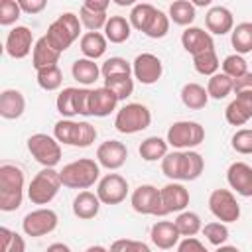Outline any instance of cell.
I'll list each match as a JSON object with an SVG mask.
<instances>
[{
    "label": "cell",
    "mask_w": 252,
    "mask_h": 252,
    "mask_svg": "<svg viewBox=\"0 0 252 252\" xmlns=\"http://www.w3.org/2000/svg\"><path fill=\"white\" fill-rule=\"evenodd\" d=\"M167 140L159 138V136H148L140 148H138V154L144 161H158V159H163L167 156Z\"/></svg>",
    "instance_id": "30"
},
{
    "label": "cell",
    "mask_w": 252,
    "mask_h": 252,
    "mask_svg": "<svg viewBox=\"0 0 252 252\" xmlns=\"http://www.w3.org/2000/svg\"><path fill=\"white\" fill-rule=\"evenodd\" d=\"M128 242H130V238H118V240H114V242L110 244L108 252H126Z\"/></svg>",
    "instance_id": "57"
},
{
    "label": "cell",
    "mask_w": 252,
    "mask_h": 252,
    "mask_svg": "<svg viewBox=\"0 0 252 252\" xmlns=\"http://www.w3.org/2000/svg\"><path fill=\"white\" fill-rule=\"evenodd\" d=\"M26 110V98L18 89H4L0 93V116L6 120H16Z\"/></svg>",
    "instance_id": "22"
},
{
    "label": "cell",
    "mask_w": 252,
    "mask_h": 252,
    "mask_svg": "<svg viewBox=\"0 0 252 252\" xmlns=\"http://www.w3.org/2000/svg\"><path fill=\"white\" fill-rule=\"evenodd\" d=\"M224 118L230 126H244L252 118V93L236 94L228 102L224 110Z\"/></svg>",
    "instance_id": "19"
},
{
    "label": "cell",
    "mask_w": 252,
    "mask_h": 252,
    "mask_svg": "<svg viewBox=\"0 0 252 252\" xmlns=\"http://www.w3.org/2000/svg\"><path fill=\"white\" fill-rule=\"evenodd\" d=\"M75 134H77V120L73 118H63L53 126V138L63 146H73Z\"/></svg>",
    "instance_id": "41"
},
{
    "label": "cell",
    "mask_w": 252,
    "mask_h": 252,
    "mask_svg": "<svg viewBox=\"0 0 252 252\" xmlns=\"http://www.w3.org/2000/svg\"><path fill=\"white\" fill-rule=\"evenodd\" d=\"M26 146L32 158L43 167H55L61 161V144L49 134H43V132L32 134Z\"/></svg>",
    "instance_id": "7"
},
{
    "label": "cell",
    "mask_w": 252,
    "mask_h": 252,
    "mask_svg": "<svg viewBox=\"0 0 252 252\" xmlns=\"http://www.w3.org/2000/svg\"><path fill=\"white\" fill-rule=\"evenodd\" d=\"M116 104H118L116 94L108 91L104 85L98 89H91V116L104 118L116 110Z\"/></svg>",
    "instance_id": "21"
},
{
    "label": "cell",
    "mask_w": 252,
    "mask_h": 252,
    "mask_svg": "<svg viewBox=\"0 0 252 252\" xmlns=\"http://www.w3.org/2000/svg\"><path fill=\"white\" fill-rule=\"evenodd\" d=\"M104 87L116 94L118 100H126L134 93V79L132 75H118L104 79Z\"/></svg>",
    "instance_id": "38"
},
{
    "label": "cell",
    "mask_w": 252,
    "mask_h": 252,
    "mask_svg": "<svg viewBox=\"0 0 252 252\" xmlns=\"http://www.w3.org/2000/svg\"><path fill=\"white\" fill-rule=\"evenodd\" d=\"M165 140L175 150H193L205 142V128L195 120H177L167 128Z\"/></svg>",
    "instance_id": "6"
},
{
    "label": "cell",
    "mask_w": 252,
    "mask_h": 252,
    "mask_svg": "<svg viewBox=\"0 0 252 252\" xmlns=\"http://www.w3.org/2000/svg\"><path fill=\"white\" fill-rule=\"evenodd\" d=\"M193 67L199 75H205V77H213L219 73V67H220V61H219V55L215 49L211 51H205V53H199L193 57Z\"/></svg>",
    "instance_id": "37"
},
{
    "label": "cell",
    "mask_w": 252,
    "mask_h": 252,
    "mask_svg": "<svg viewBox=\"0 0 252 252\" xmlns=\"http://www.w3.org/2000/svg\"><path fill=\"white\" fill-rule=\"evenodd\" d=\"M230 43L238 55L252 53V22H240L230 32Z\"/></svg>",
    "instance_id": "31"
},
{
    "label": "cell",
    "mask_w": 252,
    "mask_h": 252,
    "mask_svg": "<svg viewBox=\"0 0 252 252\" xmlns=\"http://www.w3.org/2000/svg\"><path fill=\"white\" fill-rule=\"evenodd\" d=\"M61 187L63 183L59 171H55V167H43L32 177L28 185V199L33 205H47L57 197Z\"/></svg>",
    "instance_id": "4"
},
{
    "label": "cell",
    "mask_w": 252,
    "mask_h": 252,
    "mask_svg": "<svg viewBox=\"0 0 252 252\" xmlns=\"http://www.w3.org/2000/svg\"><path fill=\"white\" fill-rule=\"evenodd\" d=\"M81 26H83V24H81V20H79L77 14H73V12H63V14H59V16L49 24L47 33H45V39L49 41V45H51L55 51L63 53L65 49L71 47V43H73L75 39H79V35H81Z\"/></svg>",
    "instance_id": "3"
},
{
    "label": "cell",
    "mask_w": 252,
    "mask_h": 252,
    "mask_svg": "<svg viewBox=\"0 0 252 252\" xmlns=\"http://www.w3.org/2000/svg\"><path fill=\"white\" fill-rule=\"evenodd\" d=\"M215 252H240L236 246H230V244H222V246H217Z\"/></svg>",
    "instance_id": "59"
},
{
    "label": "cell",
    "mask_w": 252,
    "mask_h": 252,
    "mask_svg": "<svg viewBox=\"0 0 252 252\" xmlns=\"http://www.w3.org/2000/svg\"><path fill=\"white\" fill-rule=\"evenodd\" d=\"M59 224V217L53 209H47V207H39L35 211H30L24 220H22V230L26 236H32V238H39V236H45L49 232H53Z\"/></svg>",
    "instance_id": "10"
},
{
    "label": "cell",
    "mask_w": 252,
    "mask_h": 252,
    "mask_svg": "<svg viewBox=\"0 0 252 252\" xmlns=\"http://www.w3.org/2000/svg\"><path fill=\"white\" fill-rule=\"evenodd\" d=\"M173 222H175V226H177V230H179V234H181L183 238L195 236L197 232L203 230L201 217H199L197 213H193V211H183V213H179Z\"/></svg>",
    "instance_id": "36"
},
{
    "label": "cell",
    "mask_w": 252,
    "mask_h": 252,
    "mask_svg": "<svg viewBox=\"0 0 252 252\" xmlns=\"http://www.w3.org/2000/svg\"><path fill=\"white\" fill-rule=\"evenodd\" d=\"M179 96H181V102H183L189 110H201V108H205L207 102H209V93H207V89H205L203 85H199V83H185V85L181 87Z\"/></svg>",
    "instance_id": "27"
},
{
    "label": "cell",
    "mask_w": 252,
    "mask_h": 252,
    "mask_svg": "<svg viewBox=\"0 0 252 252\" xmlns=\"http://www.w3.org/2000/svg\"><path fill=\"white\" fill-rule=\"evenodd\" d=\"M205 26L209 33L215 35H226L234 30V18L232 12L224 6H211L205 14Z\"/></svg>",
    "instance_id": "18"
},
{
    "label": "cell",
    "mask_w": 252,
    "mask_h": 252,
    "mask_svg": "<svg viewBox=\"0 0 252 252\" xmlns=\"http://www.w3.org/2000/svg\"><path fill=\"white\" fill-rule=\"evenodd\" d=\"M45 252H71V248L67 244H63V242H53V244L47 246Z\"/></svg>",
    "instance_id": "58"
},
{
    "label": "cell",
    "mask_w": 252,
    "mask_h": 252,
    "mask_svg": "<svg viewBox=\"0 0 252 252\" xmlns=\"http://www.w3.org/2000/svg\"><path fill=\"white\" fill-rule=\"evenodd\" d=\"M22 8L18 0H2L0 2V26H12L22 16Z\"/></svg>",
    "instance_id": "49"
},
{
    "label": "cell",
    "mask_w": 252,
    "mask_h": 252,
    "mask_svg": "<svg viewBox=\"0 0 252 252\" xmlns=\"http://www.w3.org/2000/svg\"><path fill=\"white\" fill-rule=\"evenodd\" d=\"M85 252H108V248H104V246H100V244H94V246H89Z\"/></svg>",
    "instance_id": "60"
},
{
    "label": "cell",
    "mask_w": 252,
    "mask_h": 252,
    "mask_svg": "<svg viewBox=\"0 0 252 252\" xmlns=\"http://www.w3.org/2000/svg\"><path fill=\"white\" fill-rule=\"evenodd\" d=\"M18 4L24 14H39L47 6L45 0H18Z\"/></svg>",
    "instance_id": "53"
},
{
    "label": "cell",
    "mask_w": 252,
    "mask_h": 252,
    "mask_svg": "<svg viewBox=\"0 0 252 252\" xmlns=\"http://www.w3.org/2000/svg\"><path fill=\"white\" fill-rule=\"evenodd\" d=\"M35 73H37L35 81H37V85L43 91H49L51 93V91H57L63 85V73H61L59 65L47 67V69H41V71H35Z\"/></svg>",
    "instance_id": "39"
},
{
    "label": "cell",
    "mask_w": 252,
    "mask_h": 252,
    "mask_svg": "<svg viewBox=\"0 0 252 252\" xmlns=\"http://www.w3.org/2000/svg\"><path fill=\"white\" fill-rule=\"evenodd\" d=\"M230 146L238 154H244V156L246 154H252V130H248V128L236 130L234 136H232V140H230Z\"/></svg>",
    "instance_id": "50"
},
{
    "label": "cell",
    "mask_w": 252,
    "mask_h": 252,
    "mask_svg": "<svg viewBox=\"0 0 252 252\" xmlns=\"http://www.w3.org/2000/svg\"><path fill=\"white\" fill-rule=\"evenodd\" d=\"M181 45L193 57L199 55V53H205V51L215 49L213 35L209 32H205L203 28H197V26H189V28L183 30V33H181Z\"/></svg>",
    "instance_id": "17"
},
{
    "label": "cell",
    "mask_w": 252,
    "mask_h": 252,
    "mask_svg": "<svg viewBox=\"0 0 252 252\" xmlns=\"http://www.w3.org/2000/svg\"><path fill=\"white\" fill-rule=\"evenodd\" d=\"M59 175H61L63 187L87 191L89 187H93L98 181V177H100V165H98L96 159L79 158V159L63 165V169L59 171Z\"/></svg>",
    "instance_id": "2"
},
{
    "label": "cell",
    "mask_w": 252,
    "mask_h": 252,
    "mask_svg": "<svg viewBox=\"0 0 252 252\" xmlns=\"http://www.w3.org/2000/svg\"><path fill=\"white\" fill-rule=\"evenodd\" d=\"M163 65L161 59L154 53H140L132 61V75L142 85H154L161 79Z\"/></svg>",
    "instance_id": "12"
},
{
    "label": "cell",
    "mask_w": 252,
    "mask_h": 252,
    "mask_svg": "<svg viewBox=\"0 0 252 252\" xmlns=\"http://www.w3.org/2000/svg\"><path fill=\"white\" fill-rule=\"evenodd\" d=\"M96 195L102 205H120L128 195V181L120 173H106L98 179Z\"/></svg>",
    "instance_id": "11"
},
{
    "label": "cell",
    "mask_w": 252,
    "mask_h": 252,
    "mask_svg": "<svg viewBox=\"0 0 252 252\" xmlns=\"http://www.w3.org/2000/svg\"><path fill=\"white\" fill-rule=\"evenodd\" d=\"M167 16H169V20H171L173 24L189 28V26L193 24L197 12H195V6H193L191 0H175V2L169 4Z\"/></svg>",
    "instance_id": "32"
},
{
    "label": "cell",
    "mask_w": 252,
    "mask_h": 252,
    "mask_svg": "<svg viewBox=\"0 0 252 252\" xmlns=\"http://www.w3.org/2000/svg\"><path fill=\"white\" fill-rule=\"evenodd\" d=\"M177 252H209V250H207V246H205L199 238L189 236V238L179 240V244H177Z\"/></svg>",
    "instance_id": "51"
},
{
    "label": "cell",
    "mask_w": 252,
    "mask_h": 252,
    "mask_svg": "<svg viewBox=\"0 0 252 252\" xmlns=\"http://www.w3.org/2000/svg\"><path fill=\"white\" fill-rule=\"evenodd\" d=\"M130 205L138 215L165 217L163 205H161V193L156 185H150V183L138 185L130 195Z\"/></svg>",
    "instance_id": "9"
},
{
    "label": "cell",
    "mask_w": 252,
    "mask_h": 252,
    "mask_svg": "<svg viewBox=\"0 0 252 252\" xmlns=\"http://www.w3.org/2000/svg\"><path fill=\"white\" fill-rule=\"evenodd\" d=\"M220 65H222V73L228 75V77L234 79V81L248 73V63H246V59H244L242 55H238V53L226 55Z\"/></svg>",
    "instance_id": "43"
},
{
    "label": "cell",
    "mask_w": 252,
    "mask_h": 252,
    "mask_svg": "<svg viewBox=\"0 0 252 252\" xmlns=\"http://www.w3.org/2000/svg\"><path fill=\"white\" fill-rule=\"evenodd\" d=\"M156 6H152V4H148V2H140V4H134L132 6V10H130V16H128V22H130V26L134 28V30H138V32H146V28H148V24L152 22V18H154V14H156Z\"/></svg>",
    "instance_id": "34"
},
{
    "label": "cell",
    "mask_w": 252,
    "mask_h": 252,
    "mask_svg": "<svg viewBox=\"0 0 252 252\" xmlns=\"http://www.w3.org/2000/svg\"><path fill=\"white\" fill-rule=\"evenodd\" d=\"M94 140H96V128L91 122H87V120H79L77 122V134H75L73 148H89Z\"/></svg>",
    "instance_id": "48"
},
{
    "label": "cell",
    "mask_w": 252,
    "mask_h": 252,
    "mask_svg": "<svg viewBox=\"0 0 252 252\" xmlns=\"http://www.w3.org/2000/svg\"><path fill=\"white\" fill-rule=\"evenodd\" d=\"M161 193V205H163V213H183L189 205V189H185L183 183L179 181H169L167 185H163L159 189Z\"/></svg>",
    "instance_id": "15"
},
{
    "label": "cell",
    "mask_w": 252,
    "mask_h": 252,
    "mask_svg": "<svg viewBox=\"0 0 252 252\" xmlns=\"http://www.w3.org/2000/svg\"><path fill=\"white\" fill-rule=\"evenodd\" d=\"M77 94H79V89L77 87H65L57 94L55 108H57V112L63 118H73V116L79 114V110H77Z\"/></svg>",
    "instance_id": "35"
},
{
    "label": "cell",
    "mask_w": 252,
    "mask_h": 252,
    "mask_svg": "<svg viewBox=\"0 0 252 252\" xmlns=\"http://www.w3.org/2000/svg\"><path fill=\"white\" fill-rule=\"evenodd\" d=\"M61 53L55 51L49 41L45 39V35H41L35 45H33V53H32V65L35 71H41V69H47V67H55L57 61H59Z\"/></svg>",
    "instance_id": "24"
},
{
    "label": "cell",
    "mask_w": 252,
    "mask_h": 252,
    "mask_svg": "<svg viewBox=\"0 0 252 252\" xmlns=\"http://www.w3.org/2000/svg\"><path fill=\"white\" fill-rule=\"evenodd\" d=\"M203 234H205V238H207L211 244H215V246H222V244L228 240V228H226V224L220 222V220L207 222V224L203 226Z\"/></svg>",
    "instance_id": "47"
},
{
    "label": "cell",
    "mask_w": 252,
    "mask_h": 252,
    "mask_svg": "<svg viewBox=\"0 0 252 252\" xmlns=\"http://www.w3.org/2000/svg\"><path fill=\"white\" fill-rule=\"evenodd\" d=\"M132 26L124 16H110L104 26V37L110 43H124L130 39Z\"/></svg>",
    "instance_id": "29"
},
{
    "label": "cell",
    "mask_w": 252,
    "mask_h": 252,
    "mask_svg": "<svg viewBox=\"0 0 252 252\" xmlns=\"http://www.w3.org/2000/svg\"><path fill=\"white\" fill-rule=\"evenodd\" d=\"M100 75L104 77V79H108V77H118V75H132V63L130 61H126L124 57H108L104 63H102V67H100ZM134 77V75H132Z\"/></svg>",
    "instance_id": "40"
},
{
    "label": "cell",
    "mask_w": 252,
    "mask_h": 252,
    "mask_svg": "<svg viewBox=\"0 0 252 252\" xmlns=\"http://www.w3.org/2000/svg\"><path fill=\"white\" fill-rule=\"evenodd\" d=\"M71 75L75 81H79L81 85L89 87L93 83L98 81L100 77V67L93 61V59H87V57H81V59H75L73 65H71Z\"/></svg>",
    "instance_id": "26"
},
{
    "label": "cell",
    "mask_w": 252,
    "mask_h": 252,
    "mask_svg": "<svg viewBox=\"0 0 252 252\" xmlns=\"http://www.w3.org/2000/svg\"><path fill=\"white\" fill-rule=\"evenodd\" d=\"M81 6H85L91 12H106L108 6H110V2L108 0H85Z\"/></svg>",
    "instance_id": "55"
},
{
    "label": "cell",
    "mask_w": 252,
    "mask_h": 252,
    "mask_svg": "<svg viewBox=\"0 0 252 252\" xmlns=\"http://www.w3.org/2000/svg\"><path fill=\"white\" fill-rule=\"evenodd\" d=\"M33 33L28 26H16L8 32L4 49L12 59H24L30 53H33Z\"/></svg>",
    "instance_id": "13"
},
{
    "label": "cell",
    "mask_w": 252,
    "mask_h": 252,
    "mask_svg": "<svg viewBox=\"0 0 252 252\" xmlns=\"http://www.w3.org/2000/svg\"><path fill=\"white\" fill-rule=\"evenodd\" d=\"M169 22H171V20H169V16H167L165 12L156 10V14H154L152 22L148 24L144 35H148V37H152V39H161V37H165L167 32H169Z\"/></svg>",
    "instance_id": "42"
},
{
    "label": "cell",
    "mask_w": 252,
    "mask_h": 252,
    "mask_svg": "<svg viewBox=\"0 0 252 252\" xmlns=\"http://www.w3.org/2000/svg\"><path fill=\"white\" fill-rule=\"evenodd\" d=\"M150 124H152V112L142 102H128L114 116V128L120 134H136L146 130Z\"/></svg>",
    "instance_id": "5"
},
{
    "label": "cell",
    "mask_w": 252,
    "mask_h": 252,
    "mask_svg": "<svg viewBox=\"0 0 252 252\" xmlns=\"http://www.w3.org/2000/svg\"><path fill=\"white\" fill-rule=\"evenodd\" d=\"M234 94H244V93H252V73L248 71L246 75H242L240 79L234 81Z\"/></svg>",
    "instance_id": "54"
},
{
    "label": "cell",
    "mask_w": 252,
    "mask_h": 252,
    "mask_svg": "<svg viewBox=\"0 0 252 252\" xmlns=\"http://www.w3.org/2000/svg\"><path fill=\"white\" fill-rule=\"evenodd\" d=\"M126 252H152L150 246L142 240H130L128 246H126Z\"/></svg>",
    "instance_id": "56"
},
{
    "label": "cell",
    "mask_w": 252,
    "mask_h": 252,
    "mask_svg": "<svg viewBox=\"0 0 252 252\" xmlns=\"http://www.w3.org/2000/svg\"><path fill=\"white\" fill-rule=\"evenodd\" d=\"M128 159V148L118 140H106L96 148V161L100 167L114 171L120 169Z\"/></svg>",
    "instance_id": "14"
},
{
    "label": "cell",
    "mask_w": 252,
    "mask_h": 252,
    "mask_svg": "<svg viewBox=\"0 0 252 252\" xmlns=\"http://www.w3.org/2000/svg\"><path fill=\"white\" fill-rule=\"evenodd\" d=\"M232 91H234V79H230L228 75H224V73H217V75L209 77V83H207L209 98L222 100V98H226Z\"/></svg>",
    "instance_id": "33"
},
{
    "label": "cell",
    "mask_w": 252,
    "mask_h": 252,
    "mask_svg": "<svg viewBox=\"0 0 252 252\" xmlns=\"http://www.w3.org/2000/svg\"><path fill=\"white\" fill-rule=\"evenodd\" d=\"M26 177L16 163L0 165V211L12 213L22 207Z\"/></svg>",
    "instance_id": "1"
},
{
    "label": "cell",
    "mask_w": 252,
    "mask_h": 252,
    "mask_svg": "<svg viewBox=\"0 0 252 252\" xmlns=\"http://www.w3.org/2000/svg\"><path fill=\"white\" fill-rule=\"evenodd\" d=\"M108 18H110V16H106V12H91V10H87L85 6L79 8V20H81V24H83L89 32L104 30Z\"/></svg>",
    "instance_id": "44"
},
{
    "label": "cell",
    "mask_w": 252,
    "mask_h": 252,
    "mask_svg": "<svg viewBox=\"0 0 252 252\" xmlns=\"http://www.w3.org/2000/svg\"><path fill=\"white\" fill-rule=\"evenodd\" d=\"M205 169V159L195 150H185V181H195Z\"/></svg>",
    "instance_id": "45"
},
{
    "label": "cell",
    "mask_w": 252,
    "mask_h": 252,
    "mask_svg": "<svg viewBox=\"0 0 252 252\" xmlns=\"http://www.w3.org/2000/svg\"><path fill=\"white\" fill-rule=\"evenodd\" d=\"M116 4L118 6H130V4H134L132 0H116Z\"/></svg>",
    "instance_id": "62"
},
{
    "label": "cell",
    "mask_w": 252,
    "mask_h": 252,
    "mask_svg": "<svg viewBox=\"0 0 252 252\" xmlns=\"http://www.w3.org/2000/svg\"><path fill=\"white\" fill-rule=\"evenodd\" d=\"M100 199L93 191H79L77 197L73 199V215L81 220H91L98 215L100 211Z\"/></svg>",
    "instance_id": "23"
},
{
    "label": "cell",
    "mask_w": 252,
    "mask_h": 252,
    "mask_svg": "<svg viewBox=\"0 0 252 252\" xmlns=\"http://www.w3.org/2000/svg\"><path fill=\"white\" fill-rule=\"evenodd\" d=\"M226 183L240 197H252V165L246 161H232L226 169Z\"/></svg>",
    "instance_id": "16"
},
{
    "label": "cell",
    "mask_w": 252,
    "mask_h": 252,
    "mask_svg": "<svg viewBox=\"0 0 252 252\" xmlns=\"http://www.w3.org/2000/svg\"><path fill=\"white\" fill-rule=\"evenodd\" d=\"M211 4V0H197V2H193V6H209Z\"/></svg>",
    "instance_id": "61"
},
{
    "label": "cell",
    "mask_w": 252,
    "mask_h": 252,
    "mask_svg": "<svg viewBox=\"0 0 252 252\" xmlns=\"http://www.w3.org/2000/svg\"><path fill=\"white\" fill-rule=\"evenodd\" d=\"M150 238H152L154 246H158L159 250H169V248L179 244L181 234H179L175 222H171V220H158L150 228Z\"/></svg>",
    "instance_id": "20"
},
{
    "label": "cell",
    "mask_w": 252,
    "mask_h": 252,
    "mask_svg": "<svg viewBox=\"0 0 252 252\" xmlns=\"http://www.w3.org/2000/svg\"><path fill=\"white\" fill-rule=\"evenodd\" d=\"M0 240H2V252H26L24 236L10 230L8 226H0Z\"/></svg>",
    "instance_id": "46"
},
{
    "label": "cell",
    "mask_w": 252,
    "mask_h": 252,
    "mask_svg": "<svg viewBox=\"0 0 252 252\" xmlns=\"http://www.w3.org/2000/svg\"><path fill=\"white\" fill-rule=\"evenodd\" d=\"M106 45H108V39L104 37V33L100 32H87L81 35L79 39V47H81V53L87 57V59H100L104 53H106Z\"/></svg>",
    "instance_id": "25"
},
{
    "label": "cell",
    "mask_w": 252,
    "mask_h": 252,
    "mask_svg": "<svg viewBox=\"0 0 252 252\" xmlns=\"http://www.w3.org/2000/svg\"><path fill=\"white\" fill-rule=\"evenodd\" d=\"M209 211L224 224L236 222L240 219V205L230 189H213L209 195Z\"/></svg>",
    "instance_id": "8"
},
{
    "label": "cell",
    "mask_w": 252,
    "mask_h": 252,
    "mask_svg": "<svg viewBox=\"0 0 252 252\" xmlns=\"http://www.w3.org/2000/svg\"><path fill=\"white\" fill-rule=\"evenodd\" d=\"M77 110L81 116H91V89H79Z\"/></svg>",
    "instance_id": "52"
},
{
    "label": "cell",
    "mask_w": 252,
    "mask_h": 252,
    "mask_svg": "<svg viewBox=\"0 0 252 252\" xmlns=\"http://www.w3.org/2000/svg\"><path fill=\"white\" fill-rule=\"evenodd\" d=\"M161 173L171 181H185V150L167 152L161 159Z\"/></svg>",
    "instance_id": "28"
}]
</instances>
